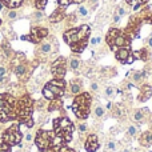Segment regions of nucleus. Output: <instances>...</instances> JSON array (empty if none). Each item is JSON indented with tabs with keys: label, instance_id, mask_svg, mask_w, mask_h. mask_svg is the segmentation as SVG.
I'll use <instances>...</instances> for the list:
<instances>
[{
	"label": "nucleus",
	"instance_id": "1",
	"mask_svg": "<svg viewBox=\"0 0 152 152\" xmlns=\"http://www.w3.org/2000/svg\"><path fill=\"white\" fill-rule=\"evenodd\" d=\"M89 32H91V28L87 24H83V26L76 27V28H71L64 32V42L71 47L72 52L81 53L88 45Z\"/></svg>",
	"mask_w": 152,
	"mask_h": 152
},
{
	"label": "nucleus",
	"instance_id": "15",
	"mask_svg": "<svg viewBox=\"0 0 152 152\" xmlns=\"http://www.w3.org/2000/svg\"><path fill=\"white\" fill-rule=\"evenodd\" d=\"M152 96V88L150 86H143L142 89H140V95H139V100L142 102H145Z\"/></svg>",
	"mask_w": 152,
	"mask_h": 152
},
{
	"label": "nucleus",
	"instance_id": "44",
	"mask_svg": "<svg viewBox=\"0 0 152 152\" xmlns=\"http://www.w3.org/2000/svg\"><path fill=\"white\" fill-rule=\"evenodd\" d=\"M148 45H150V47H152V37H150V39H148Z\"/></svg>",
	"mask_w": 152,
	"mask_h": 152
},
{
	"label": "nucleus",
	"instance_id": "32",
	"mask_svg": "<svg viewBox=\"0 0 152 152\" xmlns=\"http://www.w3.org/2000/svg\"><path fill=\"white\" fill-rule=\"evenodd\" d=\"M0 152H11V145L7 143H0Z\"/></svg>",
	"mask_w": 152,
	"mask_h": 152
},
{
	"label": "nucleus",
	"instance_id": "42",
	"mask_svg": "<svg viewBox=\"0 0 152 152\" xmlns=\"http://www.w3.org/2000/svg\"><path fill=\"white\" fill-rule=\"evenodd\" d=\"M119 20H120V16H118V15L113 16V21H115V23H118Z\"/></svg>",
	"mask_w": 152,
	"mask_h": 152
},
{
	"label": "nucleus",
	"instance_id": "12",
	"mask_svg": "<svg viewBox=\"0 0 152 152\" xmlns=\"http://www.w3.org/2000/svg\"><path fill=\"white\" fill-rule=\"evenodd\" d=\"M113 52H115L116 59H118L119 61H121L123 64H129V63H132V61L135 60L134 55H132L131 51H129V47L118 48V50L113 51Z\"/></svg>",
	"mask_w": 152,
	"mask_h": 152
},
{
	"label": "nucleus",
	"instance_id": "48",
	"mask_svg": "<svg viewBox=\"0 0 152 152\" xmlns=\"http://www.w3.org/2000/svg\"><path fill=\"white\" fill-rule=\"evenodd\" d=\"M151 37H152V36H151Z\"/></svg>",
	"mask_w": 152,
	"mask_h": 152
},
{
	"label": "nucleus",
	"instance_id": "26",
	"mask_svg": "<svg viewBox=\"0 0 152 152\" xmlns=\"http://www.w3.org/2000/svg\"><path fill=\"white\" fill-rule=\"evenodd\" d=\"M77 15L80 16V18H87V16H88V10H87L84 5H80V7L77 8Z\"/></svg>",
	"mask_w": 152,
	"mask_h": 152
},
{
	"label": "nucleus",
	"instance_id": "10",
	"mask_svg": "<svg viewBox=\"0 0 152 152\" xmlns=\"http://www.w3.org/2000/svg\"><path fill=\"white\" fill-rule=\"evenodd\" d=\"M66 72H67V60H66V58L60 56L51 66V74L53 75L55 79H63Z\"/></svg>",
	"mask_w": 152,
	"mask_h": 152
},
{
	"label": "nucleus",
	"instance_id": "25",
	"mask_svg": "<svg viewBox=\"0 0 152 152\" xmlns=\"http://www.w3.org/2000/svg\"><path fill=\"white\" fill-rule=\"evenodd\" d=\"M7 81V68L4 66H0V83Z\"/></svg>",
	"mask_w": 152,
	"mask_h": 152
},
{
	"label": "nucleus",
	"instance_id": "18",
	"mask_svg": "<svg viewBox=\"0 0 152 152\" xmlns=\"http://www.w3.org/2000/svg\"><path fill=\"white\" fill-rule=\"evenodd\" d=\"M23 1H24V0H0V3H1L3 5L11 8V10H15V8L20 7Z\"/></svg>",
	"mask_w": 152,
	"mask_h": 152
},
{
	"label": "nucleus",
	"instance_id": "34",
	"mask_svg": "<svg viewBox=\"0 0 152 152\" xmlns=\"http://www.w3.org/2000/svg\"><path fill=\"white\" fill-rule=\"evenodd\" d=\"M95 115H96L97 118H102V116L104 115V108L103 107H96V110H95Z\"/></svg>",
	"mask_w": 152,
	"mask_h": 152
},
{
	"label": "nucleus",
	"instance_id": "2",
	"mask_svg": "<svg viewBox=\"0 0 152 152\" xmlns=\"http://www.w3.org/2000/svg\"><path fill=\"white\" fill-rule=\"evenodd\" d=\"M32 113H34V100L29 95H24L23 97L16 100L15 120H18L20 126H26L28 128L34 127L35 123L32 119Z\"/></svg>",
	"mask_w": 152,
	"mask_h": 152
},
{
	"label": "nucleus",
	"instance_id": "13",
	"mask_svg": "<svg viewBox=\"0 0 152 152\" xmlns=\"http://www.w3.org/2000/svg\"><path fill=\"white\" fill-rule=\"evenodd\" d=\"M99 139H97L96 135H89L86 140V144H84V148H86L87 152H96L97 148H99Z\"/></svg>",
	"mask_w": 152,
	"mask_h": 152
},
{
	"label": "nucleus",
	"instance_id": "35",
	"mask_svg": "<svg viewBox=\"0 0 152 152\" xmlns=\"http://www.w3.org/2000/svg\"><path fill=\"white\" fill-rule=\"evenodd\" d=\"M115 15H118V16H120V18H121V16H124V15H126V10H124V8L120 5V7H118V8H116V12H115Z\"/></svg>",
	"mask_w": 152,
	"mask_h": 152
},
{
	"label": "nucleus",
	"instance_id": "17",
	"mask_svg": "<svg viewBox=\"0 0 152 152\" xmlns=\"http://www.w3.org/2000/svg\"><path fill=\"white\" fill-rule=\"evenodd\" d=\"M47 152H75V150L67 147V144H55V145H52Z\"/></svg>",
	"mask_w": 152,
	"mask_h": 152
},
{
	"label": "nucleus",
	"instance_id": "11",
	"mask_svg": "<svg viewBox=\"0 0 152 152\" xmlns=\"http://www.w3.org/2000/svg\"><path fill=\"white\" fill-rule=\"evenodd\" d=\"M48 35V29L47 28H42V27H32L31 28V32L28 35V40L35 44L42 42V39L47 37Z\"/></svg>",
	"mask_w": 152,
	"mask_h": 152
},
{
	"label": "nucleus",
	"instance_id": "33",
	"mask_svg": "<svg viewBox=\"0 0 152 152\" xmlns=\"http://www.w3.org/2000/svg\"><path fill=\"white\" fill-rule=\"evenodd\" d=\"M51 50H52L51 44H48V43H45V44H42V52L48 53V52H51Z\"/></svg>",
	"mask_w": 152,
	"mask_h": 152
},
{
	"label": "nucleus",
	"instance_id": "6",
	"mask_svg": "<svg viewBox=\"0 0 152 152\" xmlns=\"http://www.w3.org/2000/svg\"><path fill=\"white\" fill-rule=\"evenodd\" d=\"M92 103V97L89 94L84 92V94H79L74 99L71 108L74 111V113L76 115V118L81 119V120H86L89 115V107H91Z\"/></svg>",
	"mask_w": 152,
	"mask_h": 152
},
{
	"label": "nucleus",
	"instance_id": "47",
	"mask_svg": "<svg viewBox=\"0 0 152 152\" xmlns=\"http://www.w3.org/2000/svg\"><path fill=\"white\" fill-rule=\"evenodd\" d=\"M0 26H1V19H0Z\"/></svg>",
	"mask_w": 152,
	"mask_h": 152
},
{
	"label": "nucleus",
	"instance_id": "7",
	"mask_svg": "<svg viewBox=\"0 0 152 152\" xmlns=\"http://www.w3.org/2000/svg\"><path fill=\"white\" fill-rule=\"evenodd\" d=\"M66 92V81L64 79H53L43 87V96L47 100H53L61 97Z\"/></svg>",
	"mask_w": 152,
	"mask_h": 152
},
{
	"label": "nucleus",
	"instance_id": "21",
	"mask_svg": "<svg viewBox=\"0 0 152 152\" xmlns=\"http://www.w3.org/2000/svg\"><path fill=\"white\" fill-rule=\"evenodd\" d=\"M13 72L16 76H23L26 74V66L24 64H16V66H13Z\"/></svg>",
	"mask_w": 152,
	"mask_h": 152
},
{
	"label": "nucleus",
	"instance_id": "22",
	"mask_svg": "<svg viewBox=\"0 0 152 152\" xmlns=\"http://www.w3.org/2000/svg\"><path fill=\"white\" fill-rule=\"evenodd\" d=\"M147 1H148V0H127V3H128L131 7H134V10H137L140 5L145 4Z\"/></svg>",
	"mask_w": 152,
	"mask_h": 152
},
{
	"label": "nucleus",
	"instance_id": "24",
	"mask_svg": "<svg viewBox=\"0 0 152 152\" xmlns=\"http://www.w3.org/2000/svg\"><path fill=\"white\" fill-rule=\"evenodd\" d=\"M47 1L48 0H35V7L39 11H43L45 8V5H47Z\"/></svg>",
	"mask_w": 152,
	"mask_h": 152
},
{
	"label": "nucleus",
	"instance_id": "39",
	"mask_svg": "<svg viewBox=\"0 0 152 152\" xmlns=\"http://www.w3.org/2000/svg\"><path fill=\"white\" fill-rule=\"evenodd\" d=\"M16 16H18V13H16L15 11H10V12H8V18L10 19H15Z\"/></svg>",
	"mask_w": 152,
	"mask_h": 152
},
{
	"label": "nucleus",
	"instance_id": "23",
	"mask_svg": "<svg viewBox=\"0 0 152 152\" xmlns=\"http://www.w3.org/2000/svg\"><path fill=\"white\" fill-rule=\"evenodd\" d=\"M80 88H81V84L80 83H77V81H72V83H71V92H72V94L79 95Z\"/></svg>",
	"mask_w": 152,
	"mask_h": 152
},
{
	"label": "nucleus",
	"instance_id": "16",
	"mask_svg": "<svg viewBox=\"0 0 152 152\" xmlns=\"http://www.w3.org/2000/svg\"><path fill=\"white\" fill-rule=\"evenodd\" d=\"M139 142H140V144L144 145V147H150V145H152V132L145 131L144 134L140 136Z\"/></svg>",
	"mask_w": 152,
	"mask_h": 152
},
{
	"label": "nucleus",
	"instance_id": "5",
	"mask_svg": "<svg viewBox=\"0 0 152 152\" xmlns=\"http://www.w3.org/2000/svg\"><path fill=\"white\" fill-rule=\"evenodd\" d=\"M35 144L39 148L40 152H47L52 145L55 144H66L60 139H58L53 131H47V129H39L35 136Z\"/></svg>",
	"mask_w": 152,
	"mask_h": 152
},
{
	"label": "nucleus",
	"instance_id": "30",
	"mask_svg": "<svg viewBox=\"0 0 152 152\" xmlns=\"http://www.w3.org/2000/svg\"><path fill=\"white\" fill-rule=\"evenodd\" d=\"M58 3H59V5H60V7L66 8V7H68L69 4H72V3H74V0H58Z\"/></svg>",
	"mask_w": 152,
	"mask_h": 152
},
{
	"label": "nucleus",
	"instance_id": "3",
	"mask_svg": "<svg viewBox=\"0 0 152 152\" xmlns=\"http://www.w3.org/2000/svg\"><path fill=\"white\" fill-rule=\"evenodd\" d=\"M53 132L58 139L67 144L72 140L74 124L68 118H56L53 119Z\"/></svg>",
	"mask_w": 152,
	"mask_h": 152
},
{
	"label": "nucleus",
	"instance_id": "4",
	"mask_svg": "<svg viewBox=\"0 0 152 152\" xmlns=\"http://www.w3.org/2000/svg\"><path fill=\"white\" fill-rule=\"evenodd\" d=\"M16 99L10 94H0V123L15 120Z\"/></svg>",
	"mask_w": 152,
	"mask_h": 152
},
{
	"label": "nucleus",
	"instance_id": "41",
	"mask_svg": "<svg viewBox=\"0 0 152 152\" xmlns=\"http://www.w3.org/2000/svg\"><path fill=\"white\" fill-rule=\"evenodd\" d=\"M97 88H99L97 83H92V84H91V89H92V91H97Z\"/></svg>",
	"mask_w": 152,
	"mask_h": 152
},
{
	"label": "nucleus",
	"instance_id": "28",
	"mask_svg": "<svg viewBox=\"0 0 152 152\" xmlns=\"http://www.w3.org/2000/svg\"><path fill=\"white\" fill-rule=\"evenodd\" d=\"M115 150H116L115 142H112V140H111V142H108L107 145H105V151H107V152H113Z\"/></svg>",
	"mask_w": 152,
	"mask_h": 152
},
{
	"label": "nucleus",
	"instance_id": "37",
	"mask_svg": "<svg viewBox=\"0 0 152 152\" xmlns=\"http://www.w3.org/2000/svg\"><path fill=\"white\" fill-rule=\"evenodd\" d=\"M113 94H115V89H113L112 87H107V88H105V95H107L108 97L113 96Z\"/></svg>",
	"mask_w": 152,
	"mask_h": 152
},
{
	"label": "nucleus",
	"instance_id": "36",
	"mask_svg": "<svg viewBox=\"0 0 152 152\" xmlns=\"http://www.w3.org/2000/svg\"><path fill=\"white\" fill-rule=\"evenodd\" d=\"M100 42H102V37L100 36H95V37H92L91 39V45H97V44H100Z\"/></svg>",
	"mask_w": 152,
	"mask_h": 152
},
{
	"label": "nucleus",
	"instance_id": "27",
	"mask_svg": "<svg viewBox=\"0 0 152 152\" xmlns=\"http://www.w3.org/2000/svg\"><path fill=\"white\" fill-rule=\"evenodd\" d=\"M79 66H80V60H79V59H76V58H72L71 61H69V67H71L72 69H77Z\"/></svg>",
	"mask_w": 152,
	"mask_h": 152
},
{
	"label": "nucleus",
	"instance_id": "8",
	"mask_svg": "<svg viewBox=\"0 0 152 152\" xmlns=\"http://www.w3.org/2000/svg\"><path fill=\"white\" fill-rule=\"evenodd\" d=\"M107 43L112 51H116L118 48H123V47H129L131 44V39L126 32H121L118 28H112L107 35Z\"/></svg>",
	"mask_w": 152,
	"mask_h": 152
},
{
	"label": "nucleus",
	"instance_id": "19",
	"mask_svg": "<svg viewBox=\"0 0 152 152\" xmlns=\"http://www.w3.org/2000/svg\"><path fill=\"white\" fill-rule=\"evenodd\" d=\"M145 115H147V108L144 110H136L134 112V120L137 123H143L145 120Z\"/></svg>",
	"mask_w": 152,
	"mask_h": 152
},
{
	"label": "nucleus",
	"instance_id": "43",
	"mask_svg": "<svg viewBox=\"0 0 152 152\" xmlns=\"http://www.w3.org/2000/svg\"><path fill=\"white\" fill-rule=\"evenodd\" d=\"M43 18V13L42 12H37L36 13V19H42Z\"/></svg>",
	"mask_w": 152,
	"mask_h": 152
},
{
	"label": "nucleus",
	"instance_id": "20",
	"mask_svg": "<svg viewBox=\"0 0 152 152\" xmlns=\"http://www.w3.org/2000/svg\"><path fill=\"white\" fill-rule=\"evenodd\" d=\"M61 107H63V102H61L60 97H59V99H53V100H51L50 105H48V111H50V112L58 111V110H60Z\"/></svg>",
	"mask_w": 152,
	"mask_h": 152
},
{
	"label": "nucleus",
	"instance_id": "46",
	"mask_svg": "<svg viewBox=\"0 0 152 152\" xmlns=\"http://www.w3.org/2000/svg\"><path fill=\"white\" fill-rule=\"evenodd\" d=\"M150 21H151V23H152V16H151V19H150Z\"/></svg>",
	"mask_w": 152,
	"mask_h": 152
},
{
	"label": "nucleus",
	"instance_id": "31",
	"mask_svg": "<svg viewBox=\"0 0 152 152\" xmlns=\"http://www.w3.org/2000/svg\"><path fill=\"white\" fill-rule=\"evenodd\" d=\"M132 76H134L132 79H134L135 81H137V80H140L142 77H144L145 74H144V72H132Z\"/></svg>",
	"mask_w": 152,
	"mask_h": 152
},
{
	"label": "nucleus",
	"instance_id": "38",
	"mask_svg": "<svg viewBox=\"0 0 152 152\" xmlns=\"http://www.w3.org/2000/svg\"><path fill=\"white\" fill-rule=\"evenodd\" d=\"M32 139H34V137H32L31 132H27V134H26V136H24V140H26L27 143H31V142H32Z\"/></svg>",
	"mask_w": 152,
	"mask_h": 152
},
{
	"label": "nucleus",
	"instance_id": "14",
	"mask_svg": "<svg viewBox=\"0 0 152 152\" xmlns=\"http://www.w3.org/2000/svg\"><path fill=\"white\" fill-rule=\"evenodd\" d=\"M66 8H63V7H59V8H56L55 11H53L52 13H51V16H50V21L51 23H59V21H61L64 18H66Z\"/></svg>",
	"mask_w": 152,
	"mask_h": 152
},
{
	"label": "nucleus",
	"instance_id": "29",
	"mask_svg": "<svg viewBox=\"0 0 152 152\" xmlns=\"http://www.w3.org/2000/svg\"><path fill=\"white\" fill-rule=\"evenodd\" d=\"M137 131H139V128H137L136 126H129L128 127V135L129 136H136Z\"/></svg>",
	"mask_w": 152,
	"mask_h": 152
},
{
	"label": "nucleus",
	"instance_id": "40",
	"mask_svg": "<svg viewBox=\"0 0 152 152\" xmlns=\"http://www.w3.org/2000/svg\"><path fill=\"white\" fill-rule=\"evenodd\" d=\"M79 131H80V132H86L87 131V126H86V124H79Z\"/></svg>",
	"mask_w": 152,
	"mask_h": 152
},
{
	"label": "nucleus",
	"instance_id": "9",
	"mask_svg": "<svg viewBox=\"0 0 152 152\" xmlns=\"http://www.w3.org/2000/svg\"><path fill=\"white\" fill-rule=\"evenodd\" d=\"M21 139H23V134L20 131V124L15 123L7 128L4 132L1 134V140L3 143H7L11 147H15V145H20Z\"/></svg>",
	"mask_w": 152,
	"mask_h": 152
},
{
	"label": "nucleus",
	"instance_id": "45",
	"mask_svg": "<svg viewBox=\"0 0 152 152\" xmlns=\"http://www.w3.org/2000/svg\"><path fill=\"white\" fill-rule=\"evenodd\" d=\"M84 0H74V3H76V4H79V3H83Z\"/></svg>",
	"mask_w": 152,
	"mask_h": 152
}]
</instances>
